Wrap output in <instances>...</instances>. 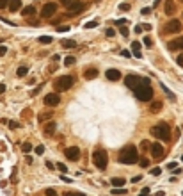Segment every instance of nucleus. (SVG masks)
<instances>
[{
  "instance_id": "obj_1",
  "label": "nucleus",
  "mask_w": 183,
  "mask_h": 196,
  "mask_svg": "<svg viewBox=\"0 0 183 196\" xmlns=\"http://www.w3.org/2000/svg\"><path fill=\"white\" fill-rule=\"evenodd\" d=\"M119 162L126 164V166H131V164L139 162V155H137V148L134 144H126V146L119 152Z\"/></svg>"
},
{
  "instance_id": "obj_2",
  "label": "nucleus",
  "mask_w": 183,
  "mask_h": 196,
  "mask_svg": "<svg viewBox=\"0 0 183 196\" xmlns=\"http://www.w3.org/2000/svg\"><path fill=\"white\" fill-rule=\"evenodd\" d=\"M151 134H153L155 137H158L160 141H169L171 139V128L167 123H158L151 128Z\"/></svg>"
},
{
  "instance_id": "obj_3",
  "label": "nucleus",
  "mask_w": 183,
  "mask_h": 196,
  "mask_svg": "<svg viewBox=\"0 0 183 196\" xmlns=\"http://www.w3.org/2000/svg\"><path fill=\"white\" fill-rule=\"evenodd\" d=\"M134 93H135L137 100H140V102H151V100H153V87H151L149 84L139 86Z\"/></svg>"
},
{
  "instance_id": "obj_4",
  "label": "nucleus",
  "mask_w": 183,
  "mask_h": 196,
  "mask_svg": "<svg viewBox=\"0 0 183 196\" xmlns=\"http://www.w3.org/2000/svg\"><path fill=\"white\" fill-rule=\"evenodd\" d=\"M93 162H94V166H96L98 169H105L107 164H108V155H107V152L101 150V148L94 150V153H93Z\"/></svg>"
},
{
  "instance_id": "obj_5",
  "label": "nucleus",
  "mask_w": 183,
  "mask_h": 196,
  "mask_svg": "<svg viewBox=\"0 0 183 196\" xmlns=\"http://www.w3.org/2000/svg\"><path fill=\"white\" fill-rule=\"evenodd\" d=\"M71 86H73V77L71 75H62V77H59V79H55V82H54V89L59 93H62V91H68Z\"/></svg>"
},
{
  "instance_id": "obj_6",
  "label": "nucleus",
  "mask_w": 183,
  "mask_h": 196,
  "mask_svg": "<svg viewBox=\"0 0 183 196\" xmlns=\"http://www.w3.org/2000/svg\"><path fill=\"white\" fill-rule=\"evenodd\" d=\"M125 84H126L128 89L135 91L142 84H149V80L148 79H142V77H137V75H128V77H125Z\"/></svg>"
},
{
  "instance_id": "obj_7",
  "label": "nucleus",
  "mask_w": 183,
  "mask_h": 196,
  "mask_svg": "<svg viewBox=\"0 0 183 196\" xmlns=\"http://www.w3.org/2000/svg\"><path fill=\"white\" fill-rule=\"evenodd\" d=\"M181 30V22L180 20H169L164 27V32L165 34H178Z\"/></svg>"
},
{
  "instance_id": "obj_8",
  "label": "nucleus",
  "mask_w": 183,
  "mask_h": 196,
  "mask_svg": "<svg viewBox=\"0 0 183 196\" xmlns=\"http://www.w3.org/2000/svg\"><path fill=\"white\" fill-rule=\"evenodd\" d=\"M57 4L55 2H48L45 7H43V11H41V16H45V18H50V16H54L55 13H57Z\"/></svg>"
},
{
  "instance_id": "obj_9",
  "label": "nucleus",
  "mask_w": 183,
  "mask_h": 196,
  "mask_svg": "<svg viewBox=\"0 0 183 196\" xmlns=\"http://www.w3.org/2000/svg\"><path fill=\"white\" fill-rule=\"evenodd\" d=\"M59 104H60V96L57 95V93H50V95L45 96V105L55 107V105H59Z\"/></svg>"
},
{
  "instance_id": "obj_10",
  "label": "nucleus",
  "mask_w": 183,
  "mask_h": 196,
  "mask_svg": "<svg viewBox=\"0 0 183 196\" xmlns=\"http://www.w3.org/2000/svg\"><path fill=\"white\" fill-rule=\"evenodd\" d=\"M66 157L69 159V160H78L80 159V148H77V146H69V148H66Z\"/></svg>"
},
{
  "instance_id": "obj_11",
  "label": "nucleus",
  "mask_w": 183,
  "mask_h": 196,
  "mask_svg": "<svg viewBox=\"0 0 183 196\" xmlns=\"http://www.w3.org/2000/svg\"><path fill=\"white\" fill-rule=\"evenodd\" d=\"M167 48L171 52H174V50H183V38H176L167 43Z\"/></svg>"
},
{
  "instance_id": "obj_12",
  "label": "nucleus",
  "mask_w": 183,
  "mask_h": 196,
  "mask_svg": "<svg viewBox=\"0 0 183 196\" xmlns=\"http://www.w3.org/2000/svg\"><path fill=\"white\" fill-rule=\"evenodd\" d=\"M66 7H68L69 13H80V11L84 9V4L80 2V0H73V2H69Z\"/></svg>"
},
{
  "instance_id": "obj_13",
  "label": "nucleus",
  "mask_w": 183,
  "mask_h": 196,
  "mask_svg": "<svg viewBox=\"0 0 183 196\" xmlns=\"http://www.w3.org/2000/svg\"><path fill=\"white\" fill-rule=\"evenodd\" d=\"M151 153H153L155 159H160L162 155H164V146H162L160 143H153L151 144Z\"/></svg>"
},
{
  "instance_id": "obj_14",
  "label": "nucleus",
  "mask_w": 183,
  "mask_h": 196,
  "mask_svg": "<svg viewBox=\"0 0 183 196\" xmlns=\"http://www.w3.org/2000/svg\"><path fill=\"white\" fill-rule=\"evenodd\" d=\"M55 128H57V125H55L54 121H50L48 125H45V128H43V134H45L46 137H52L54 134H55Z\"/></svg>"
},
{
  "instance_id": "obj_15",
  "label": "nucleus",
  "mask_w": 183,
  "mask_h": 196,
  "mask_svg": "<svg viewBox=\"0 0 183 196\" xmlns=\"http://www.w3.org/2000/svg\"><path fill=\"white\" fill-rule=\"evenodd\" d=\"M105 75H107L108 80H119V79H121V71L116 70V68H110V70H107Z\"/></svg>"
},
{
  "instance_id": "obj_16",
  "label": "nucleus",
  "mask_w": 183,
  "mask_h": 196,
  "mask_svg": "<svg viewBox=\"0 0 183 196\" xmlns=\"http://www.w3.org/2000/svg\"><path fill=\"white\" fill-rule=\"evenodd\" d=\"M176 13V4L174 0H165V14L167 16H172Z\"/></svg>"
},
{
  "instance_id": "obj_17",
  "label": "nucleus",
  "mask_w": 183,
  "mask_h": 196,
  "mask_svg": "<svg viewBox=\"0 0 183 196\" xmlns=\"http://www.w3.org/2000/svg\"><path fill=\"white\" fill-rule=\"evenodd\" d=\"M162 107H164V104H162L160 100H153V102L149 104V111H151V112H160Z\"/></svg>"
},
{
  "instance_id": "obj_18",
  "label": "nucleus",
  "mask_w": 183,
  "mask_h": 196,
  "mask_svg": "<svg viewBox=\"0 0 183 196\" xmlns=\"http://www.w3.org/2000/svg\"><path fill=\"white\" fill-rule=\"evenodd\" d=\"M18 9H22V0H11V2H9V11L16 13Z\"/></svg>"
},
{
  "instance_id": "obj_19",
  "label": "nucleus",
  "mask_w": 183,
  "mask_h": 196,
  "mask_svg": "<svg viewBox=\"0 0 183 196\" xmlns=\"http://www.w3.org/2000/svg\"><path fill=\"white\" fill-rule=\"evenodd\" d=\"M84 77H85L87 80H93V79H96V77H98V70H96V68H89V70H85Z\"/></svg>"
},
{
  "instance_id": "obj_20",
  "label": "nucleus",
  "mask_w": 183,
  "mask_h": 196,
  "mask_svg": "<svg viewBox=\"0 0 183 196\" xmlns=\"http://www.w3.org/2000/svg\"><path fill=\"white\" fill-rule=\"evenodd\" d=\"M131 52H134V55L137 59L142 57V54H140V43H139V41H134V43H131Z\"/></svg>"
},
{
  "instance_id": "obj_21",
  "label": "nucleus",
  "mask_w": 183,
  "mask_h": 196,
  "mask_svg": "<svg viewBox=\"0 0 183 196\" xmlns=\"http://www.w3.org/2000/svg\"><path fill=\"white\" fill-rule=\"evenodd\" d=\"M22 14L27 16V18H28V16H34V14H36L34 5H27V7H23V9H22Z\"/></svg>"
},
{
  "instance_id": "obj_22",
  "label": "nucleus",
  "mask_w": 183,
  "mask_h": 196,
  "mask_svg": "<svg viewBox=\"0 0 183 196\" xmlns=\"http://www.w3.org/2000/svg\"><path fill=\"white\" fill-rule=\"evenodd\" d=\"M52 116H54L52 111H43L41 114L37 116V120H39V121H46V120H52Z\"/></svg>"
},
{
  "instance_id": "obj_23",
  "label": "nucleus",
  "mask_w": 183,
  "mask_h": 196,
  "mask_svg": "<svg viewBox=\"0 0 183 196\" xmlns=\"http://www.w3.org/2000/svg\"><path fill=\"white\" fill-rule=\"evenodd\" d=\"M110 184H112V185H116V187H123V185L126 184V180H125V178H121V177H116V178H112V180H110Z\"/></svg>"
},
{
  "instance_id": "obj_24",
  "label": "nucleus",
  "mask_w": 183,
  "mask_h": 196,
  "mask_svg": "<svg viewBox=\"0 0 183 196\" xmlns=\"http://www.w3.org/2000/svg\"><path fill=\"white\" fill-rule=\"evenodd\" d=\"M60 45H62L64 48H75V46H77L75 39H64V41H62V43H60Z\"/></svg>"
},
{
  "instance_id": "obj_25",
  "label": "nucleus",
  "mask_w": 183,
  "mask_h": 196,
  "mask_svg": "<svg viewBox=\"0 0 183 196\" xmlns=\"http://www.w3.org/2000/svg\"><path fill=\"white\" fill-rule=\"evenodd\" d=\"M27 73H28V68H27V66H20V68L16 70V75H18V77H25Z\"/></svg>"
},
{
  "instance_id": "obj_26",
  "label": "nucleus",
  "mask_w": 183,
  "mask_h": 196,
  "mask_svg": "<svg viewBox=\"0 0 183 196\" xmlns=\"http://www.w3.org/2000/svg\"><path fill=\"white\" fill-rule=\"evenodd\" d=\"M119 32H121V36H123V38H128V34H130V29H128V27H125V25H121Z\"/></svg>"
},
{
  "instance_id": "obj_27",
  "label": "nucleus",
  "mask_w": 183,
  "mask_h": 196,
  "mask_svg": "<svg viewBox=\"0 0 183 196\" xmlns=\"http://www.w3.org/2000/svg\"><path fill=\"white\" fill-rule=\"evenodd\" d=\"M151 144H153V143H149V141H146V139H144V141H142V143H140V148H142V150H144V152H148V150L151 148Z\"/></svg>"
},
{
  "instance_id": "obj_28",
  "label": "nucleus",
  "mask_w": 183,
  "mask_h": 196,
  "mask_svg": "<svg viewBox=\"0 0 183 196\" xmlns=\"http://www.w3.org/2000/svg\"><path fill=\"white\" fill-rule=\"evenodd\" d=\"M160 87H162V89H164V91H165V95H167V96H169V98H171V100H174V98H176V96H174V95H172V93H171V91H169V87H167V86H165V84H162V86H160Z\"/></svg>"
},
{
  "instance_id": "obj_29",
  "label": "nucleus",
  "mask_w": 183,
  "mask_h": 196,
  "mask_svg": "<svg viewBox=\"0 0 183 196\" xmlns=\"http://www.w3.org/2000/svg\"><path fill=\"white\" fill-rule=\"evenodd\" d=\"M64 64H66V66H73V64H75V57H73V55H68L66 61H64Z\"/></svg>"
},
{
  "instance_id": "obj_30",
  "label": "nucleus",
  "mask_w": 183,
  "mask_h": 196,
  "mask_svg": "<svg viewBox=\"0 0 183 196\" xmlns=\"http://www.w3.org/2000/svg\"><path fill=\"white\" fill-rule=\"evenodd\" d=\"M34 152L37 153V155H43V153H45V146H43V144H37V146L34 148Z\"/></svg>"
},
{
  "instance_id": "obj_31",
  "label": "nucleus",
  "mask_w": 183,
  "mask_h": 196,
  "mask_svg": "<svg viewBox=\"0 0 183 196\" xmlns=\"http://www.w3.org/2000/svg\"><path fill=\"white\" fill-rule=\"evenodd\" d=\"M144 45H146V48H151V46H153V39H151L149 36H146L144 38Z\"/></svg>"
},
{
  "instance_id": "obj_32",
  "label": "nucleus",
  "mask_w": 183,
  "mask_h": 196,
  "mask_svg": "<svg viewBox=\"0 0 183 196\" xmlns=\"http://www.w3.org/2000/svg\"><path fill=\"white\" fill-rule=\"evenodd\" d=\"M22 150H23L25 153H28L30 150H32V144H30V143H23V144H22Z\"/></svg>"
},
{
  "instance_id": "obj_33",
  "label": "nucleus",
  "mask_w": 183,
  "mask_h": 196,
  "mask_svg": "<svg viewBox=\"0 0 183 196\" xmlns=\"http://www.w3.org/2000/svg\"><path fill=\"white\" fill-rule=\"evenodd\" d=\"M45 194H46V196H59V194H57V191H55V189H52V187H48V189L45 191Z\"/></svg>"
},
{
  "instance_id": "obj_34",
  "label": "nucleus",
  "mask_w": 183,
  "mask_h": 196,
  "mask_svg": "<svg viewBox=\"0 0 183 196\" xmlns=\"http://www.w3.org/2000/svg\"><path fill=\"white\" fill-rule=\"evenodd\" d=\"M39 43H52V38L50 36H41L39 38Z\"/></svg>"
},
{
  "instance_id": "obj_35",
  "label": "nucleus",
  "mask_w": 183,
  "mask_h": 196,
  "mask_svg": "<svg viewBox=\"0 0 183 196\" xmlns=\"http://www.w3.org/2000/svg\"><path fill=\"white\" fill-rule=\"evenodd\" d=\"M105 34H107V38H114L116 36V30L114 29H105Z\"/></svg>"
},
{
  "instance_id": "obj_36",
  "label": "nucleus",
  "mask_w": 183,
  "mask_h": 196,
  "mask_svg": "<svg viewBox=\"0 0 183 196\" xmlns=\"http://www.w3.org/2000/svg\"><path fill=\"white\" fill-rule=\"evenodd\" d=\"M139 166H140V168H148V166H149V160H148V159H140V160H139Z\"/></svg>"
},
{
  "instance_id": "obj_37",
  "label": "nucleus",
  "mask_w": 183,
  "mask_h": 196,
  "mask_svg": "<svg viewBox=\"0 0 183 196\" xmlns=\"http://www.w3.org/2000/svg\"><path fill=\"white\" fill-rule=\"evenodd\" d=\"M94 27H98V22H87L85 23V29H94Z\"/></svg>"
},
{
  "instance_id": "obj_38",
  "label": "nucleus",
  "mask_w": 183,
  "mask_h": 196,
  "mask_svg": "<svg viewBox=\"0 0 183 196\" xmlns=\"http://www.w3.org/2000/svg\"><path fill=\"white\" fill-rule=\"evenodd\" d=\"M57 30H59V32H68L69 27H68V25H59V27H57Z\"/></svg>"
},
{
  "instance_id": "obj_39",
  "label": "nucleus",
  "mask_w": 183,
  "mask_h": 196,
  "mask_svg": "<svg viewBox=\"0 0 183 196\" xmlns=\"http://www.w3.org/2000/svg\"><path fill=\"white\" fill-rule=\"evenodd\" d=\"M9 2H11V0H0V9L9 7Z\"/></svg>"
},
{
  "instance_id": "obj_40",
  "label": "nucleus",
  "mask_w": 183,
  "mask_h": 196,
  "mask_svg": "<svg viewBox=\"0 0 183 196\" xmlns=\"http://www.w3.org/2000/svg\"><path fill=\"white\" fill-rule=\"evenodd\" d=\"M160 173H162V169H160V168H153V169H151V175H153V177H158Z\"/></svg>"
},
{
  "instance_id": "obj_41",
  "label": "nucleus",
  "mask_w": 183,
  "mask_h": 196,
  "mask_svg": "<svg viewBox=\"0 0 183 196\" xmlns=\"http://www.w3.org/2000/svg\"><path fill=\"white\" fill-rule=\"evenodd\" d=\"M112 194H126V189H112Z\"/></svg>"
},
{
  "instance_id": "obj_42",
  "label": "nucleus",
  "mask_w": 183,
  "mask_h": 196,
  "mask_svg": "<svg viewBox=\"0 0 183 196\" xmlns=\"http://www.w3.org/2000/svg\"><path fill=\"white\" fill-rule=\"evenodd\" d=\"M130 7H131V5H130V4H126V2L119 5V9H121V11H128V9H130Z\"/></svg>"
},
{
  "instance_id": "obj_43",
  "label": "nucleus",
  "mask_w": 183,
  "mask_h": 196,
  "mask_svg": "<svg viewBox=\"0 0 183 196\" xmlns=\"http://www.w3.org/2000/svg\"><path fill=\"white\" fill-rule=\"evenodd\" d=\"M139 196H149V187H144V189L140 191V194H139Z\"/></svg>"
},
{
  "instance_id": "obj_44",
  "label": "nucleus",
  "mask_w": 183,
  "mask_h": 196,
  "mask_svg": "<svg viewBox=\"0 0 183 196\" xmlns=\"http://www.w3.org/2000/svg\"><path fill=\"white\" fill-rule=\"evenodd\" d=\"M57 168H59V171H62V173H66V171H68L66 164H60V162H59V166H57Z\"/></svg>"
},
{
  "instance_id": "obj_45",
  "label": "nucleus",
  "mask_w": 183,
  "mask_h": 196,
  "mask_svg": "<svg viewBox=\"0 0 183 196\" xmlns=\"http://www.w3.org/2000/svg\"><path fill=\"white\" fill-rule=\"evenodd\" d=\"M142 30H144V25H137V27H135V30H134V32H135V34H140Z\"/></svg>"
},
{
  "instance_id": "obj_46",
  "label": "nucleus",
  "mask_w": 183,
  "mask_h": 196,
  "mask_svg": "<svg viewBox=\"0 0 183 196\" xmlns=\"http://www.w3.org/2000/svg\"><path fill=\"white\" fill-rule=\"evenodd\" d=\"M64 196H85L82 193H64Z\"/></svg>"
},
{
  "instance_id": "obj_47",
  "label": "nucleus",
  "mask_w": 183,
  "mask_h": 196,
  "mask_svg": "<svg viewBox=\"0 0 183 196\" xmlns=\"http://www.w3.org/2000/svg\"><path fill=\"white\" fill-rule=\"evenodd\" d=\"M176 63H178V64H180V66L183 68V54H181V55H180V57L176 59Z\"/></svg>"
},
{
  "instance_id": "obj_48",
  "label": "nucleus",
  "mask_w": 183,
  "mask_h": 196,
  "mask_svg": "<svg viewBox=\"0 0 183 196\" xmlns=\"http://www.w3.org/2000/svg\"><path fill=\"white\" fill-rule=\"evenodd\" d=\"M140 13H142V14H144V16H146V14H149V13H151V9H149V7H144V9H142V11H140Z\"/></svg>"
},
{
  "instance_id": "obj_49",
  "label": "nucleus",
  "mask_w": 183,
  "mask_h": 196,
  "mask_svg": "<svg viewBox=\"0 0 183 196\" xmlns=\"http://www.w3.org/2000/svg\"><path fill=\"white\" fill-rule=\"evenodd\" d=\"M121 55H125V57H130L131 52H128V50H121Z\"/></svg>"
},
{
  "instance_id": "obj_50",
  "label": "nucleus",
  "mask_w": 183,
  "mask_h": 196,
  "mask_svg": "<svg viewBox=\"0 0 183 196\" xmlns=\"http://www.w3.org/2000/svg\"><path fill=\"white\" fill-rule=\"evenodd\" d=\"M167 168H169V169H176V162H169Z\"/></svg>"
},
{
  "instance_id": "obj_51",
  "label": "nucleus",
  "mask_w": 183,
  "mask_h": 196,
  "mask_svg": "<svg viewBox=\"0 0 183 196\" xmlns=\"http://www.w3.org/2000/svg\"><path fill=\"white\" fill-rule=\"evenodd\" d=\"M140 178H142V175H137V177H134V178H131V182H134V184H135V182H139Z\"/></svg>"
},
{
  "instance_id": "obj_52",
  "label": "nucleus",
  "mask_w": 183,
  "mask_h": 196,
  "mask_svg": "<svg viewBox=\"0 0 183 196\" xmlns=\"http://www.w3.org/2000/svg\"><path fill=\"white\" fill-rule=\"evenodd\" d=\"M5 52H7V48L5 46H0V55H5Z\"/></svg>"
},
{
  "instance_id": "obj_53",
  "label": "nucleus",
  "mask_w": 183,
  "mask_h": 196,
  "mask_svg": "<svg viewBox=\"0 0 183 196\" xmlns=\"http://www.w3.org/2000/svg\"><path fill=\"white\" fill-rule=\"evenodd\" d=\"M9 127H11V128H16L18 123H16V121H9Z\"/></svg>"
},
{
  "instance_id": "obj_54",
  "label": "nucleus",
  "mask_w": 183,
  "mask_h": 196,
  "mask_svg": "<svg viewBox=\"0 0 183 196\" xmlns=\"http://www.w3.org/2000/svg\"><path fill=\"white\" fill-rule=\"evenodd\" d=\"M46 168H48V169H54V164L50 162V160H46Z\"/></svg>"
},
{
  "instance_id": "obj_55",
  "label": "nucleus",
  "mask_w": 183,
  "mask_h": 196,
  "mask_svg": "<svg viewBox=\"0 0 183 196\" xmlns=\"http://www.w3.org/2000/svg\"><path fill=\"white\" fill-rule=\"evenodd\" d=\"M69 2H73V0H60V4H62V5H68Z\"/></svg>"
},
{
  "instance_id": "obj_56",
  "label": "nucleus",
  "mask_w": 183,
  "mask_h": 196,
  "mask_svg": "<svg viewBox=\"0 0 183 196\" xmlns=\"http://www.w3.org/2000/svg\"><path fill=\"white\" fill-rule=\"evenodd\" d=\"M4 91H5V84H0V95H2Z\"/></svg>"
},
{
  "instance_id": "obj_57",
  "label": "nucleus",
  "mask_w": 183,
  "mask_h": 196,
  "mask_svg": "<svg viewBox=\"0 0 183 196\" xmlns=\"http://www.w3.org/2000/svg\"><path fill=\"white\" fill-rule=\"evenodd\" d=\"M160 2H162V0H155V2H153V7H157V5H158Z\"/></svg>"
},
{
  "instance_id": "obj_58",
  "label": "nucleus",
  "mask_w": 183,
  "mask_h": 196,
  "mask_svg": "<svg viewBox=\"0 0 183 196\" xmlns=\"http://www.w3.org/2000/svg\"><path fill=\"white\" fill-rule=\"evenodd\" d=\"M181 2H183V0H181Z\"/></svg>"
},
{
  "instance_id": "obj_59",
  "label": "nucleus",
  "mask_w": 183,
  "mask_h": 196,
  "mask_svg": "<svg viewBox=\"0 0 183 196\" xmlns=\"http://www.w3.org/2000/svg\"><path fill=\"white\" fill-rule=\"evenodd\" d=\"M181 159H183V157H181Z\"/></svg>"
}]
</instances>
